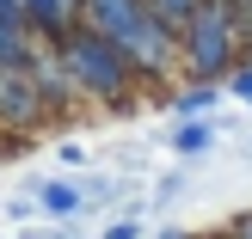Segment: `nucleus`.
<instances>
[{"mask_svg": "<svg viewBox=\"0 0 252 239\" xmlns=\"http://www.w3.org/2000/svg\"><path fill=\"white\" fill-rule=\"evenodd\" d=\"M0 117L6 123H37L43 117V98H37L25 68H0Z\"/></svg>", "mask_w": 252, "mask_h": 239, "instance_id": "obj_4", "label": "nucleus"}, {"mask_svg": "<svg viewBox=\"0 0 252 239\" xmlns=\"http://www.w3.org/2000/svg\"><path fill=\"white\" fill-rule=\"evenodd\" d=\"M19 19L25 31H43V37H62L74 19V0H19Z\"/></svg>", "mask_w": 252, "mask_h": 239, "instance_id": "obj_5", "label": "nucleus"}, {"mask_svg": "<svg viewBox=\"0 0 252 239\" xmlns=\"http://www.w3.org/2000/svg\"><path fill=\"white\" fill-rule=\"evenodd\" d=\"M234 239H252V215H246V221H240V233H234Z\"/></svg>", "mask_w": 252, "mask_h": 239, "instance_id": "obj_13", "label": "nucleus"}, {"mask_svg": "<svg viewBox=\"0 0 252 239\" xmlns=\"http://www.w3.org/2000/svg\"><path fill=\"white\" fill-rule=\"evenodd\" d=\"M142 6H148V19H154L160 31H185V19H191L203 0H142Z\"/></svg>", "mask_w": 252, "mask_h": 239, "instance_id": "obj_7", "label": "nucleus"}, {"mask_svg": "<svg viewBox=\"0 0 252 239\" xmlns=\"http://www.w3.org/2000/svg\"><path fill=\"white\" fill-rule=\"evenodd\" d=\"M56 68L68 74V86L80 80L86 92H123V86H129V61H123L105 37L80 31V25H68V31L56 37Z\"/></svg>", "mask_w": 252, "mask_h": 239, "instance_id": "obj_1", "label": "nucleus"}, {"mask_svg": "<svg viewBox=\"0 0 252 239\" xmlns=\"http://www.w3.org/2000/svg\"><path fill=\"white\" fill-rule=\"evenodd\" d=\"M98 239H142V221H135V215H123V221H111Z\"/></svg>", "mask_w": 252, "mask_h": 239, "instance_id": "obj_11", "label": "nucleus"}, {"mask_svg": "<svg viewBox=\"0 0 252 239\" xmlns=\"http://www.w3.org/2000/svg\"><path fill=\"white\" fill-rule=\"evenodd\" d=\"M37 203H43V215H74V209H80V184H43V196H37Z\"/></svg>", "mask_w": 252, "mask_h": 239, "instance_id": "obj_9", "label": "nucleus"}, {"mask_svg": "<svg viewBox=\"0 0 252 239\" xmlns=\"http://www.w3.org/2000/svg\"><path fill=\"white\" fill-rule=\"evenodd\" d=\"M209 141H216V123H203V117H191V123L172 129V154H203Z\"/></svg>", "mask_w": 252, "mask_h": 239, "instance_id": "obj_8", "label": "nucleus"}, {"mask_svg": "<svg viewBox=\"0 0 252 239\" xmlns=\"http://www.w3.org/2000/svg\"><path fill=\"white\" fill-rule=\"evenodd\" d=\"M234 49H240V19H234L228 0H203V6L185 19V61L197 74H228Z\"/></svg>", "mask_w": 252, "mask_h": 239, "instance_id": "obj_2", "label": "nucleus"}, {"mask_svg": "<svg viewBox=\"0 0 252 239\" xmlns=\"http://www.w3.org/2000/svg\"><path fill=\"white\" fill-rule=\"evenodd\" d=\"M160 239H191V233H172V227H166V233H160Z\"/></svg>", "mask_w": 252, "mask_h": 239, "instance_id": "obj_14", "label": "nucleus"}, {"mask_svg": "<svg viewBox=\"0 0 252 239\" xmlns=\"http://www.w3.org/2000/svg\"><path fill=\"white\" fill-rule=\"evenodd\" d=\"M234 92L252 98V61H240V68H234Z\"/></svg>", "mask_w": 252, "mask_h": 239, "instance_id": "obj_12", "label": "nucleus"}, {"mask_svg": "<svg viewBox=\"0 0 252 239\" xmlns=\"http://www.w3.org/2000/svg\"><path fill=\"white\" fill-rule=\"evenodd\" d=\"M37 49H31V31H25V19L12 6H0V68H25Z\"/></svg>", "mask_w": 252, "mask_h": 239, "instance_id": "obj_6", "label": "nucleus"}, {"mask_svg": "<svg viewBox=\"0 0 252 239\" xmlns=\"http://www.w3.org/2000/svg\"><path fill=\"white\" fill-rule=\"evenodd\" d=\"M74 12H80V31L105 37L111 49H123L148 25V6H142V0H74Z\"/></svg>", "mask_w": 252, "mask_h": 239, "instance_id": "obj_3", "label": "nucleus"}, {"mask_svg": "<svg viewBox=\"0 0 252 239\" xmlns=\"http://www.w3.org/2000/svg\"><path fill=\"white\" fill-rule=\"evenodd\" d=\"M209 105H216V86H197V92H185V98H179L185 117H197V110H209Z\"/></svg>", "mask_w": 252, "mask_h": 239, "instance_id": "obj_10", "label": "nucleus"}]
</instances>
